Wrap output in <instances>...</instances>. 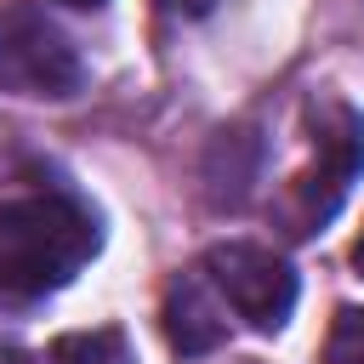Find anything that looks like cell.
Segmentation results:
<instances>
[{
  "label": "cell",
  "instance_id": "obj_2",
  "mask_svg": "<svg viewBox=\"0 0 364 364\" xmlns=\"http://www.w3.org/2000/svg\"><path fill=\"white\" fill-rule=\"evenodd\" d=\"M85 85V63L74 51V40L28 0H6L0 6V91L11 97H40V102H63Z\"/></svg>",
  "mask_w": 364,
  "mask_h": 364
},
{
  "label": "cell",
  "instance_id": "obj_6",
  "mask_svg": "<svg viewBox=\"0 0 364 364\" xmlns=\"http://www.w3.org/2000/svg\"><path fill=\"white\" fill-rule=\"evenodd\" d=\"M51 364H136L119 330H74L51 347Z\"/></svg>",
  "mask_w": 364,
  "mask_h": 364
},
{
  "label": "cell",
  "instance_id": "obj_8",
  "mask_svg": "<svg viewBox=\"0 0 364 364\" xmlns=\"http://www.w3.org/2000/svg\"><path fill=\"white\" fill-rule=\"evenodd\" d=\"M165 6H171V11H182V17H205L216 0H165Z\"/></svg>",
  "mask_w": 364,
  "mask_h": 364
},
{
  "label": "cell",
  "instance_id": "obj_5",
  "mask_svg": "<svg viewBox=\"0 0 364 364\" xmlns=\"http://www.w3.org/2000/svg\"><path fill=\"white\" fill-rule=\"evenodd\" d=\"M165 336H171V347L182 358H199V353H210L228 336V313L216 307L210 279L182 273V279L165 284Z\"/></svg>",
  "mask_w": 364,
  "mask_h": 364
},
{
  "label": "cell",
  "instance_id": "obj_4",
  "mask_svg": "<svg viewBox=\"0 0 364 364\" xmlns=\"http://www.w3.org/2000/svg\"><path fill=\"white\" fill-rule=\"evenodd\" d=\"M313 148H318V159L296 176V216H301V233L318 228V222L341 205V193L353 188V176L364 171V119H358L347 102H330V108L318 114Z\"/></svg>",
  "mask_w": 364,
  "mask_h": 364
},
{
  "label": "cell",
  "instance_id": "obj_3",
  "mask_svg": "<svg viewBox=\"0 0 364 364\" xmlns=\"http://www.w3.org/2000/svg\"><path fill=\"white\" fill-rule=\"evenodd\" d=\"M205 279L210 290L250 324V330H279L296 307V273L284 256H273L267 245L250 239H228L205 256Z\"/></svg>",
  "mask_w": 364,
  "mask_h": 364
},
{
  "label": "cell",
  "instance_id": "obj_7",
  "mask_svg": "<svg viewBox=\"0 0 364 364\" xmlns=\"http://www.w3.org/2000/svg\"><path fill=\"white\" fill-rule=\"evenodd\" d=\"M324 364H364V307H347L330 330V347H324Z\"/></svg>",
  "mask_w": 364,
  "mask_h": 364
},
{
  "label": "cell",
  "instance_id": "obj_1",
  "mask_svg": "<svg viewBox=\"0 0 364 364\" xmlns=\"http://www.w3.org/2000/svg\"><path fill=\"white\" fill-rule=\"evenodd\" d=\"M102 233L91 210H80L63 193H28L0 205V296L34 301L46 290H63L91 256Z\"/></svg>",
  "mask_w": 364,
  "mask_h": 364
},
{
  "label": "cell",
  "instance_id": "obj_9",
  "mask_svg": "<svg viewBox=\"0 0 364 364\" xmlns=\"http://www.w3.org/2000/svg\"><path fill=\"white\" fill-rule=\"evenodd\" d=\"M353 267L364 273V233H358V245H353Z\"/></svg>",
  "mask_w": 364,
  "mask_h": 364
},
{
  "label": "cell",
  "instance_id": "obj_10",
  "mask_svg": "<svg viewBox=\"0 0 364 364\" xmlns=\"http://www.w3.org/2000/svg\"><path fill=\"white\" fill-rule=\"evenodd\" d=\"M68 6H102V0H68Z\"/></svg>",
  "mask_w": 364,
  "mask_h": 364
}]
</instances>
